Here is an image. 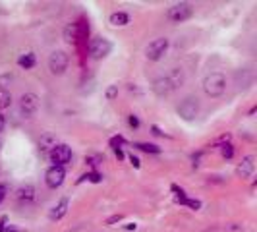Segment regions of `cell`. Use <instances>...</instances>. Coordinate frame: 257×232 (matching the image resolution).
Returning a JSON list of instances; mask_svg holds the SVG:
<instances>
[{
	"label": "cell",
	"instance_id": "obj_1",
	"mask_svg": "<svg viewBox=\"0 0 257 232\" xmlns=\"http://www.w3.org/2000/svg\"><path fill=\"white\" fill-rule=\"evenodd\" d=\"M184 83V70L182 68H174L168 76L157 77L151 85V89L157 97H168L172 91H176L178 87H182Z\"/></svg>",
	"mask_w": 257,
	"mask_h": 232
},
{
	"label": "cell",
	"instance_id": "obj_2",
	"mask_svg": "<svg viewBox=\"0 0 257 232\" xmlns=\"http://www.w3.org/2000/svg\"><path fill=\"white\" fill-rule=\"evenodd\" d=\"M226 85H228L226 76L220 74V72H211V74H207L203 77V91H205L207 97H211V99L222 97L224 91H226Z\"/></svg>",
	"mask_w": 257,
	"mask_h": 232
},
{
	"label": "cell",
	"instance_id": "obj_3",
	"mask_svg": "<svg viewBox=\"0 0 257 232\" xmlns=\"http://www.w3.org/2000/svg\"><path fill=\"white\" fill-rule=\"evenodd\" d=\"M199 110H201L199 99H197V97H193V95L184 97L180 103H178V106H176V114L180 116L182 120H186V122L195 120V118L199 116Z\"/></svg>",
	"mask_w": 257,
	"mask_h": 232
},
{
	"label": "cell",
	"instance_id": "obj_4",
	"mask_svg": "<svg viewBox=\"0 0 257 232\" xmlns=\"http://www.w3.org/2000/svg\"><path fill=\"white\" fill-rule=\"evenodd\" d=\"M18 106H20V114L24 120H31L33 116L39 112V106H41V99H39L37 93H24L18 101Z\"/></svg>",
	"mask_w": 257,
	"mask_h": 232
},
{
	"label": "cell",
	"instance_id": "obj_5",
	"mask_svg": "<svg viewBox=\"0 0 257 232\" xmlns=\"http://www.w3.org/2000/svg\"><path fill=\"white\" fill-rule=\"evenodd\" d=\"M112 52V43L104 37H95L87 45V54L91 60H103Z\"/></svg>",
	"mask_w": 257,
	"mask_h": 232
},
{
	"label": "cell",
	"instance_id": "obj_6",
	"mask_svg": "<svg viewBox=\"0 0 257 232\" xmlns=\"http://www.w3.org/2000/svg\"><path fill=\"white\" fill-rule=\"evenodd\" d=\"M168 47H170V39L168 37L153 39V41L145 47V58L151 60V62H159V60L168 52Z\"/></svg>",
	"mask_w": 257,
	"mask_h": 232
},
{
	"label": "cell",
	"instance_id": "obj_7",
	"mask_svg": "<svg viewBox=\"0 0 257 232\" xmlns=\"http://www.w3.org/2000/svg\"><path fill=\"white\" fill-rule=\"evenodd\" d=\"M193 16V8L190 2H178V4H172L167 10V18L168 22L172 24H184L188 22Z\"/></svg>",
	"mask_w": 257,
	"mask_h": 232
},
{
	"label": "cell",
	"instance_id": "obj_8",
	"mask_svg": "<svg viewBox=\"0 0 257 232\" xmlns=\"http://www.w3.org/2000/svg\"><path fill=\"white\" fill-rule=\"evenodd\" d=\"M70 66V54L66 51H52V54L49 56V70L52 76H64L66 70Z\"/></svg>",
	"mask_w": 257,
	"mask_h": 232
},
{
	"label": "cell",
	"instance_id": "obj_9",
	"mask_svg": "<svg viewBox=\"0 0 257 232\" xmlns=\"http://www.w3.org/2000/svg\"><path fill=\"white\" fill-rule=\"evenodd\" d=\"M72 157H74L72 147L66 145V143H56L51 151H49V161H51L54 167H66L72 161Z\"/></svg>",
	"mask_w": 257,
	"mask_h": 232
},
{
	"label": "cell",
	"instance_id": "obj_10",
	"mask_svg": "<svg viewBox=\"0 0 257 232\" xmlns=\"http://www.w3.org/2000/svg\"><path fill=\"white\" fill-rule=\"evenodd\" d=\"M66 182V168L64 167H51L47 168V172H45V184L51 188V190H56V188H60L62 184Z\"/></svg>",
	"mask_w": 257,
	"mask_h": 232
},
{
	"label": "cell",
	"instance_id": "obj_11",
	"mask_svg": "<svg viewBox=\"0 0 257 232\" xmlns=\"http://www.w3.org/2000/svg\"><path fill=\"white\" fill-rule=\"evenodd\" d=\"M253 172H255V157L245 155L242 163H238V167H236V176L242 178V180H247V178L253 176Z\"/></svg>",
	"mask_w": 257,
	"mask_h": 232
},
{
	"label": "cell",
	"instance_id": "obj_12",
	"mask_svg": "<svg viewBox=\"0 0 257 232\" xmlns=\"http://www.w3.org/2000/svg\"><path fill=\"white\" fill-rule=\"evenodd\" d=\"M35 186H31V184H22V186H18L16 188V192H14V197L20 201V203H31L33 199H35Z\"/></svg>",
	"mask_w": 257,
	"mask_h": 232
},
{
	"label": "cell",
	"instance_id": "obj_13",
	"mask_svg": "<svg viewBox=\"0 0 257 232\" xmlns=\"http://www.w3.org/2000/svg\"><path fill=\"white\" fill-rule=\"evenodd\" d=\"M68 207H70V199H68V197H62V199H60V201H58V203L49 211V219L60 220L66 213H68Z\"/></svg>",
	"mask_w": 257,
	"mask_h": 232
},
{
	"label": "cell",
	"instance_id": "obj_14",
	"mask_svg": "<svg viewBox=\"0 0 257 232\" xmlns=\"http://www.w3.org/2000/svg\"><path fill=\"white\" fill-rule=\"evenodd\" d=\"M108 22H110V26H114V27H126V26H130L132 18H130L128 12H124V10H118V12L110 14Z\"/></svg>",
	"mask_w": 257,
	"mask_h": 232
},
{
	"label": "cell",
	"instance_id": "obj_15",
	"mask_svg": "<svg viewBox=\"0 0 257 232\" xmlns=\"http://www.w3.org/2000/svg\"><path fill=\"white\" fill-rule=\"evenodd\" d=\"M62 39L70 45H77V22L66 24L64 31H62Z\"/></svg>",
	"mask_w": 257,
	"mask_h": 232
},
{
	"label": "cell",
	"instance_id": "obj_16",
	"mask_svg": "<svg viewBox=\"0 0 257 232\" xmlns=\"http://www.w3.org/2000/svg\"><path fill=\"white\" fill-rule=\"evenodd\" d=\"M35 64H37L35 52H26V54H22V56L18 58V66H20L22 70H31V68H35Z\"/></svg>",
	"mask_w": 257,
	"mask_h": 232
},
{
	"label": "cell",
	"instance_id": "obj_17",
	"mask_svg": "<svg viewBox=\"0 0 257 232\" xmlns=\"http://www.w3.org/2000/svg\"><path fill=\"white\" fill-rule=\"evenodd\" d=\"M56 143L58 142H56L54 134L47 132V134H43V136H41V140H39V151H51Z\"/></svg>",
	"mask_w": 257,
	"mask_h": 232
},
{
	"label": "cell",
	"instance_id": "obj_18",
	"mask_svg": "<svg viewBox=\"0 0 257 232\" xmlns=\"http://www.w3.org/2000/svg\"><path fill=\"white\" fill-rule=\"evenodd\" d=\"M134 147L140 149L143 153H149V155H159L163 153V149L157 145V143H149V142H134Z\"/></svg>",
	"mask_w": 257,
	"mask_h": 232
},
{
	"label": "cell",
	"instance_id": "obj_19",
	"mask_svg": "<svg viewBox=\"0 0 257 232\" xmlns=\"http://www.w3.org/2000/svg\"><path fill=\"white\" fill-rule=\"evenodd\" d=\"M104 163V157L101 153H89L85 155V165L91 167V170H99V167Z\"/></svg>",
	"mask_w": 257,
	"mask_h": 232
},
{
	"label": "cell",
	"instance_id": "obj_20",
	"mask_svg": "<svg viewBox=\"0 0 257 232\" xmlns=\"http://www.w3.org/2000/svg\"><path fill=\"white\" fill-rule=\"evenodd\" d=\"M91 182V184H101L103 182V174L99 172V170H91V172H85V174H81L79 178H77V184H81V182Z\"/></svg>",
	"mask_w": 257,
	"mask_h": 232
},
{
	"label": "cell",
	"instance_id": "obj_21",
	"mask_svg": "<svg viewBox=\"0 0 257 232\" xmlns=\"http://www.w3.org/2000/svg\"><path fill=\"white\" fill-rule=\"evenodd\" d=\"M10 104H12V93L6 89V87L0 85V112L6 110V108H10Z\"/></svg>",
	"mask_w": 257,
	"mask_h": 232
},
{
	"label": "cell",
	"instance_id": "obj_22",
	"mask_svg": "<svg viewBox=\"0 0 257 232\" xmlns=\"http://www.w3.org/2000/svg\"><path fill=\"white\" fill-rule=\"evenodd\" d=\"M170 190H172V193H174V201L180 203V205H184V201L188 199L186 190H184L182 186H178V184H170Z\"/></svg>",
	"mask_w": 257,
	"mask_h": 232
},
{
	"label": "cell",
	"instance_id": "obj_23",
	"mask_svg": "<svg viewBox=\"0 0 257 232\" xmlns=\"http://www.w3.org/2000/svg\"><path fill=\"white\" fill-rule=\"evenodd\" d=\"M220 155H222V159H226V161H230L232 157H234V153H236V149H234V145H232L230 142L224 143V145H220Z\"/></svg>",
	"mask_w": 257,
	"mask_h": 232
},
{
	"label": "cell",
	"instance_id": "obj_24",
	"mask_svg": "<svg viewBox=\"0 0 257 232\" xmlns=\"http://www.w3.org/2000/svg\"><path fill=\"white\" fill-rule=\"evenodd\" d=\"M118 93H120L118 85L112 83V85H108V87L104 89V99H106V101H116V99H118Z\"/></svg>",
	"mask_w": 257,
	"mask_h": 232
},
{
	"label": "cell",
	"instance_id": "obj_25",
	"mask_svg": "<svg viewBox=\"0 0 257 232\" xmlns=\"http://www.w3.org/2000/svg\"><path fill=\"white\" fill-rule=\"evenodd\" d=\"M126 138L124 136H112L110 138V142H108V145H110V149H114V147H122V145H126Z\"/></svg>",
	"mask_w": 257,
	"mask_h": 232
},
{
	"label": "cell",
	"instance_id": "obj_26",
	"mask_svg": "<svg viewBox=\"0 0 257 232\" xmlns=\"http://www.w3.org/2000/svg\"><path fill=\"white\" fill-rule=\"evenodd\" d=\"M128 126L132 130H140V126H142V120H140V116L138 114H128Z\"/></svg>",
	"mask_w": 257,
	"mask_h": 232
},
{
	"label": "cell",
	"instance_id": "obj_27",
	"mask_svg": "<svg viewBox=\"0 0 257 232\" xmlns=\"http://www.w3.org/2000/svg\"><path fill=\"white\" fill-rule=\"evenodd\" d=\"M184 205H186V207H190L192 211H199V209H201V205H203V203H201V199H193V197H188V199L184 201Z\"/></svg>",
	"mask_w": 257,
	"mask_h": 232
},
{
	"label": "cell",
	"instance_id": "obj_28",
	"mask_svg": "<svg viewBox=\"0 0 257 232\" xmlns=\"http://www.w3.org/2000/svg\"><path fill=\"white\" fill-rule=\"evenodd\" d=\"M230 138H232L230 134H222V136H219V138H217L215 142H213V143H211V145H209V147H217V145H219V147H220V145H224V143H228V142H230Z\"/></svg>",
	"mask_w": 257,
	"mask_h": 232
},
{
	"label": "cell",
	"instance_id": "obj_29",
	"mask_svg": "<svg viewBox=\"0 0 257 232\" xmlns=\"http://www.w3.org/2000/svg\"><path fill=\"white\" fill-rule=\"evenodd\" d=\"M128 161H130V165H132V167L134 168H140L142 167V161H140V157H138V155H128Z\"/></svg>",
	"mask_w": 257,
	"mask_h": 232
},
{
	"label": "cell",
	"instance_id": "obj_30",
	"mask_svg": "<svg viewBox=\"0 0 257 232\" xmlns=\"http://www.w3.org/2000/svg\"><path fill=\"white\" fill-rule=\"evenodd\" d=\"M122 219H124V215H120V213L118 215H110L108 219L104 220V224H114V222H120Z\"/></svg>",
	"mask_w": 257,
	"mask_h": 232
},
{
	"label": "cell",
	"instance_id": "obj_31",
	"mask_svg": "<svg viewBox=\"0 0 257 232\" xmlns=\"http://www.w3.org/2000/svg\"><path fill=\"white\" fill-rule=\"evenodd\" d=\"M151 134H153V136H159V138H168L167 134H165V132H163V130L159 128V126H157V124H153V126H151Z\"/></svg>",
	"mask_w": 257,
	"mask_h": 232
},
{
	"label": "cell",
	"instance_id": "obj_32",
	"mask_svg": "<svg viewBox=\"0 0 257 232\" xmlns=\"http://www.w3.org/2000/svg\"><path fill=\"white\" fill-rule=\"evenodd\" d=\"M6 195H8V186L6 184H0V203L6 199Z\"/></svg>",
	"mask_w": 257,
	"mask_h": 232
},
{
	"label": "cell",
	"instance_id": "obj_33",
	"mask_svg": "<svg viewBox=\"0 0 257 232\" xmlns=\"http://www.w3.org/2000/svg\"><path fill=\"white\" fill-rule=\"evenodd\" d=\"M112 151H114V155H116V159H118V161H124V159H126V153L122 151V147H114Z\"/></svg>",
	"mask_w": 257,
	"mask_h": 232
},
{
	"label": "cell",
	"instance_id": "obj_34",
	"mask_svg": "<svg viewBox=\"0 0 257 232\" xmlns=\"http://www.w3.org/2000/svg\"><path fill=\"white\" fill-rule=\"evenodd\" d=\"M2 232H24V230H20V228H16L14 224H6V226H4V230H2Z\"/></svg>",
	"mask_w": 257,
	"mask_h": 232
},
{
	"label": "cell",
	"instance_id": "obj_35",
	"mask_svg": "<svg viewBox=\"0 0 257 232\" xmlns=\"http://www.w3.org/2000/svg\"><path fill=\"white\" fill-rule=\"evenodd\" d=\"M6 224H8V217H0V232L4 230Z\"/></svg>",
	"mask_w": 257,
	"mask_h": 232
},
{
	"label": "cell",
	"instance_id": "obj_36",
	"mask_svg": "<svg viewBox=\"0 0 257 232\" xmlns=\"http://www.w3.org/2000/svg\"><path fill=\"white\" fill-rule=\"evenodd\" d=\"M138 228V224L136 222H130V224H124V230H136Z\"/></svg>",
	"mask_w": 257,
	"mask_h": 232
},
{
	"label": "cell",
	"instance_id": "obj_37",
	"mask_svg": "<svg viewBox=\"0 0 257 232\" xmlns=\"http://www.w3.org/2000/svg\"><path fill=\"white\" fill-rule=\"evenodd\" d=\"M4 126H6V116L0 112V132L4 130Z\"/></svg>",
	"mask_w": 257,
	"mask_h": 232
},
{
	"label": "cell",
	"instance_id": "obj_38",
	"mask_svg": "<svg viewBox=\"0 0 257 232\" xmlns=\"http://www.w3.org/2000/svg\"><path fill=\"white\" fill-rule=\"evenodd\" d=\"M228 230H242V226H236L234 224V226H228Z\"/></svg>",
	"mask_w": 257,
	"mask_h": 232
},
{
	"label": "cell",
	"instance_id": "obj_39",
	"mask_svg": "<svg viewBox=\"0 0 257 232\" xmlns=\"http://www.w3.org/2000/svg\"><path fill=\"white\" fill-rule=\"evenodd\" d=\"M0 147H2V140H0Z\"/></svg>",
	"mask_w": 257,
	"mask_h": 232
}]
</instances>
